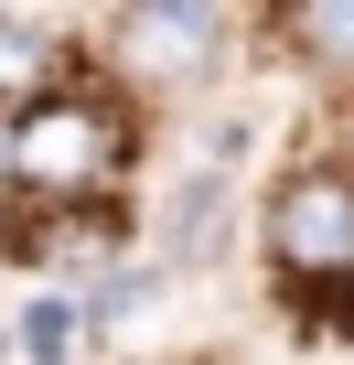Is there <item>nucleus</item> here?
Here are the masks:
<instances>
[{"label":"nucleus","mask_w":354,"mask_h":365,"mask_svg":"<svg viewBox=\"0 0 354 365\" xmlns=\"http://www.w3.org/2000/svg\"><path fill=\"white\" fill-rule=\"evenodd\" d=\"M76 333H86V301H65V290H43V301H22V322H11V344H22V365H76Z\"/></svg>","instance_id":"nucleus-4"},{"label":"nucleus","mask_w":354,"mask_h":365,"mask_svg":"<svg viewBox=\"0 0 354 365\" xmlns=\"http://www.w3.org/2000/svg\"><path fill=\"white\" fill-rule=\"evenodd\" d=\"M279 33L311 65H354V0H279Z\"/></svg>","instance_id":"nucleus-5"},{"label":"nucleus","mask_w":354,"mask_h":365,"mask_svg":"<svg viewBox=\"0 0 354 365\" xmlns=\"http://www.w3.org/2000/svg\"><path fill=\"white\" fill-rule=\"evenodd\" d=\"M118 65L150 76V86H194L226 65L236 43V0H118Z\"/></svg>","instance_id":"nucleus-3"},{"label":"nucleus","mask_w":354,"mask_h":365,"mask_svg":"<svg viewBox=\"0 0 354 365\" xmlns=\"http://www.w3.org/2000/svg\"><path fill=\"white\" fill-rule=\"evenodd\" d=\"M140 129L108 86H43L22 118H11V150H0V172L22 182V194H108V182L129 172Z\"/></svg>","instance_id":"nucleus-1"},{"label":"nucleus","mask_w":354,"mask_h":365,"mask_svg":"<svg viewBox=\"0 0 354 365\" xmlns=\"http://www.w3.org/2000/svg\"><path fill=\"white\" fill-rule=\"evenodd\" d=\"M43 76H54V43L33 22H0V97H43Z\"/></svg>","instance_id":"nucleus-6"},{"label":"nucleus","mask_w":354,"mask_h":365,"mask_svg":"<svg viewBox=\"0 0 354 365\" xmlns=\"http://www.w3.org/2000/svg\"><path fill=\"white\" fill-rule=\"evenodd\" d=\"M269 258H279V279H343L354 269V161L311 150L269 182Z\"/></svg>","instance_id":"nucleus-2"}]
</instances>
